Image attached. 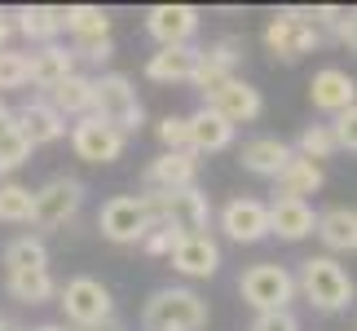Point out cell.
Returning a JSON list of instances; mask_svg holds the SVG:
<instances>
[{
    "label": "cell",
    "mask_w": 357,
    "mask_h": 331,
    "mask_svg": "<svg viewBox=\"0 0 357 331\" xmlns=\"http://www.w3.org/2000/svg\"><path fill=\"white\" fill-rule=\"evenodd\" d=\"M13 128H18L31 146H49V142H62L66 137V119L45 98H31V102H22L13 110Z\"/></svg>",
    "instance_id": "obj_18"
},
{
    "label": "cell",
    "mask_w": 357,
    "mask_h": 331,
    "mask_svg": "<svg viewBox=\"0 0 357 331\" xmlns=\"http://www.w3.org/2000/svg\"><path fill=\"white\" fill-rule=\"evenodd\" d=\"M331 137H335V150H349V155H357V106H349V110H340V115H335Z\"/></svg>",
    "instance_id": "obj_36"
},
{
    "label": "cell",
    "mask_w": 357,
    "mask_h": 331,
    "mask_svg": "<svg viewBox=\"0 0 357 331\" xmlns=\"http://www.w3.org/2000/svg\"><path fill=\"white\" fill-rule=\"evenodd\" d=\"M66 75H75V53L62 45H40L36 53H26V84H36V89H53V84H62Z\"/></svg>",
    "instance_id": "obj_19"
},
{
    "label": "cell",
    "mask_w": 357,
    "mask_h": 331,
    "mask_svg": "<svg viewBox=\"0 0 357 331\" xmlns=\"http://www.w3.org/2000/svg\"><path fill=\"white\" fill-rule=\"evenodd\" d=\"M31 331H71V327H62V323H40V327H31Z\"/></svg>",
    "instance_id": "obj_44"
},
{
    "label": "cell",
    "mask_w": 357,
    "mask_h": 331,
    "mask_svg": "<svg viewBox=\"0 0 357 331\" xmlns=\"http://www.w3.org/2000/svg\"><path fill=\"white\" fill-rule=\"evenodd\" d=\"M93 331H128V327H123V323H119V318H106V323H102V327H93Z\"/></svg>",
    "instance_id": "obj_43"
},
{
    "label": "cell",
    "mask_w": 357,
    "mask_h": 331,
    "mask_svg": "<svg viewBox=\"0 0 357 331\" xmlns=\"http://www.w3.org/2000/svg\"><path fill=\"white\" fill-rule=\"evenodd\" d=\"M9 89H26V53L0 49V93Z\"/></svg>",
    "instance_id": "obj_34"
},
{
    "label": "cell",
    "mask_w": 357,
    "mask_h": 331,
    "mask_svg": "<svg viewBox=\"0 0 357 331\" xmlns=\"http://www.w3.org/2000/svg\"><path fill=\"white\" fill-rule=\"evenodd\" d=\"M318 45H322V31L309 22V9H282V13H273V22L265 27V49L282 62H300Z\"/></svg>",
    "instance_id": "obj_7"
},
{
    "label": "cell",
    "mask_w": 357,
    "mask_h": 331,
    "mask_svg": "<svg viewBox=\"0 0 357 331\" xmlns=\"http://www.w3.org/2000/svg\"><path fill=\"white\" fill-rule=\"evenodd\" d=\"M322 182H326L322 163L291 155V163H287V168L273 177V199H305V195H318Z\"/></svg>",
    "instance_id": "obj_24"
},
{
    "label": "cell",
    "mask_w": 357,
    "mask_h": 331,
    "mask_svg": "<svg viewBox=\"0 0 357 331\" xmlns=\"http://www.w3.org/2000/svg\"><path fill=\"white\" fill-rule=\"evenodd\" d=\"M168 260H172L176 274H185V279H212V274L221 270V247H216L208 234H195V239L176 243V252Z\"/></svg>",
    "instance_id": "obj_21"
},
{
    "label": "cell",
    "mask_w": 357,
    "mask_h": 331,
    "mask_svg": "<svg viewBox=\"0 0 357 331\" xmlns=\"http://www.w3.org/2000/svg\"><path fill=\"white\" fill-rule=\"evenodd\" d=\"M185 133H190V150H195V155H212V150H225L234 142V124H225L208 106H199L195 115H185Z\"/></svg>",
    "instance_id": "obj_23"
},
{
    "label": "cell",
    "mask_w": 357,
    "mask_h": 331,
    "mask_svg": "<svg viewBox=\"0 0 357 331\" xmlns=\"http://www.w3.org/2000/svg\"><path fill=\"white\" fill-rule=\"evenodd\" d=\"M71 150L84 163H115L123 155V133H115V128H106L102 119L84 115V119L71 124Z\"/></svg>",
    "instance_id": "obj_10"
},
{
    "label": "cell",
    "mask_w": 357,
    "mask_h": 331,
    "mask_svg": "<svg viewBox=\"0 0 357 331\" xmlns=\"http://www.w3.org/2000/svg\"><path fill=\"white\" fill-rule=\"evenodd\" d=\"M62 31L71 45H89V40H111V13L98 5H66L62 9Z\"/></svg>",
    "instance_id": "obj_26"
},
{
    "label": "cell",
    "mask_w": 357,
    "mask_h": 331,
    "mask_svg": "<svg viewBox=\"0 0 357 331\" xmlns=\"http://www.w3.org/2000/svg\"><path fill=\"white\" fill-rule=\"evenodd\" d=\"M146 331H203L208 327V300L190 287H159L142 309Z\"/></svg>",
    "instance_id": "obj_3"
},
{
    "label": "cell",
    "mask_w": 357,
    "mask_h": 331,
    "mask_svg": "<svg viewBox=\"0 0 357 331\" xmlns=\"http://www.w3.org/2000/svg\"><path fill=\"white\" fill-rule=\"evenodd\" d=\"M309 102H313V110L340 115V110L357 106V80L349 71H340V66H322V71L309 80Z\"/></svg>",
    "instance_id": "obj_17"
},
{
    "label": "cell",
    "mask_w": 357,
    "mask_h": 331,
    "mask_svg": "<svg viewBox=\"0 0 357 331\" xmlns=\"http://www.w3.org/2000/svg\"><path fill=\"white\" fill-rule=\"evenodd\" d=\"M84 208V186L75 177H49L40 190H31V221L40 230H58L75 221Z\"/></svg>",
    "instance_id": "obj_8"
},
{
    "label": "cell",
    "mask_w": 357,
    "mask_h": 331,
    "mask_svg": "<svg viewBox=\"0 0 357 331\" xmlns=\"http://www.w3.org/2000/svg\"><path fill=\"white\" fill-rule=\"evenodd\" d=\"M0 331H22L18 323H9V318H0Z\"/></svg>",
    "instance_id": "obj_45"
},
{
    "label": "cell",
    "mask_w": 357,
    "mask_h": 331,
    "mask_svg": "<svg viewBox=\"0 0 357 331\" xmlns=\"http://www.w3.org/2000/svg\"><path fill=\"white\" fill-rule=\"evenodd\" d=\"M0 221H31V190L18 182L0 186Z\"/></svg>",
    "instance_id": "obj_32"
},
{
    "label": "cell",
    "mask_w": 357,
    "mask_h": 331,
    "mask_svg": "<svg viewBox=\"0 0 357 331\" xmlns=\"http://www.w3.org/2000/svg\"><path fill=\"white\" fill-rule=\"evenodd\" d=\"M176 243H181V234H176V230H168V226H150L146 239H142V252H146V256H172Z\"/></svg>",
    "instance_id": "obj_35"
},
{
    "label": "cell",
    "mask_w": 357,
    "mask_h": 331,
    "mask_svg": "<svg viewBox=\"0 0 357 331\" xmlns=\"http://www.w3.org/2000/svg\"><path fill=\"white\" fill-rule=\"evenodd\" d=\"M9 296L22 300V305H45V300L58 296V283H53L49 270H26V274H9Z\"/></svg>",
    "instance_id": "obj_30"
},
{
    "label": "cell",
    "mask_w": 357,
    "mask_h": 331,
    "mask_svg": "<svg viewBox=\"0 0 357 331\" xmlns=\"http://www.w3.org/2000/svg\"><path fill=\"white\" fill-rule=\"evenodd\" d=\"M53 110H58L62 119H84V115H93V80L89 75H66L62 84H53L49 89V98H45Z\"/></svg>",
    "instance_id": "obj_25"
},
{
    "label": "cell",
    "mask_w": 357,
    "mask_h": 331,
    "mask_svg": "<svg viewBox=\"0 0 357 331\" xmlns=\"http://www.w3.org/2000/svg\"><path fill=\"white\" fill-rule=\"evenodd\" d=\"M159 142L168 150H190V133H185V115H168L159 124Z\"/></svg>",
    "instance_id": "obj_37"
},
{
    "label": "cell",
    "mask_w": 357,
    "mask_h": 331,
    "mask_svg": "<svg viewBox=\"0 0 357 331\" xmlns=\"http://www.w3.org/2000/svg\"><path fill=\"white\" fill-rule=\"evenodd\" d=\"M252 331H300V318L291 309H278V314H256Z\"/></svg>",
    "instance_id": "obj_38"
},
{
    "label": "cell",
    "mask_w": 357,
    "mask_h": 331,
    "mask_svg": "<svg viewBox=\"0 0 357 331\" xmlns=\"http://www.w3.org/2000/svg\"><path fill=\"white\" fill-rule=\"evenodd\" d=\"M318 226V212L309 208V199H273L269 203V234H278L287 243L309 239Z\"/></svg>",
    "instance_id": "obj_20"
},
{
    "label": "cell",
    "mask_w": 357,
    "mask_h": 331,
    "mask_svg": "<svg viewBox=\"0 0 357 331\" xmlns=\"http://www.w3.org/2000/svg\"><path fill=\"white\" fill-rule=\"evenodd\" d=\"M199 62H203V49L199 45H172V49L150 53L146 75L155 80V84H195Z\"/></svg>",
    "instance_id": "obj_15"
},
{
    "label": "cell",
    "mask_w": 357,
    "mask_h": 331,
    "mask_svg": "<svg viewBox=\"0 0 357 331\" xmlns=\"http://www.w3.org/2000/svg\"><path fill=\"white\" fill-rule=\"evenodd\" d=\"M5 128H13V110L0 102V133H5Z\"/></svg>",
    "instance_id": "obj_42"
},
{
    "label": "cell",
    "mask_w": 357,
    "mask_h": 331,
    "mask_svg": "<svg viewBox=\"0 0 357 331\" xmlns=\"http://www.w3.org/2000/svg\"><path fill=\"white\" fill-rule=\"evenodd\" d=\"M31 159V142L18 133V128H5L0 133V172H13Z\"/></svg>",
    "instance_id": "obj_33"
},
{
    "label": "cell",
    "mask_w": 357,
    "mask_h": 331,
    "mask_svg": "<svg viewBox=\"0 0 357 331\" xmlns=\"http://www.w3.org/2000/svg\"><path fill=\"white\" fill-rule=\"evenodd\" d=\"M238 292H243V300H247L256 314L291 309V300H296V274L282 270V265H273V260H260V265L243 270Z\"/></svg>",
    "instance_id": "obj_5"
},
{
    "label": "cell",
    "mask_w": 357,
    "mask_h": 331,
    "mask_svg": "<svg viewBox=\"0 0 357 331\" xmlns=\"http://www.w3.org/2000/svg\"><path fill=\"white\" fill-rule=\"evenodd\" d=\"M13 27L31 40V45L40 49V45H58V36H62V9H53V5H26V9H18L13 13Z\"/></svg>",
    "instance_id": "obj_28"
},
{
    "label": "cell",
    "mask_w": 357,
    "mask_h": 331,
    "mask_svg": "<svg viewBox=\"0 0 357 331\" xmlns=\"http://www.w3.org/2000/svg\"><path fill=\"white\" fill-rule=\"evenodd\" d=\"M313 234L326 243V252H357V208H326Z\"/></svg>",
    "instance_id": "obj_27"
},
{
    "label": "cell",
    "mask_w": 357,
    "mask_h": 331,
    "mask_svg": "<svg viewBox=\"0 0 357 331\" xmlns=\"http://www.w3.org/2000/svg\"><path fill=\"white\" fill-rule=\"evenodd\" d=\"M195 182H199V155L195 150H163V155L150 159V168H146V190H159V195L185 190Z\"/></svg>",
    "instance_id": "obj_14"
},
{
    "label": "cell",
    "mask_w": 357,
    "mask_h": 331,
    "mask_svg": "<svg viewBox=\"0 0 357 331\" xmlns=\"http://www.w3.org/2000/svg\"><path fill=\"white\" fill-rule=\"evenodd\" d=\"M335 36H340V45H349V49L357 53V9H344V13H340Z\"/></svg>",
    "instance_id": "obj_40"
},
{
    "label": "cell",
    "mask_w": 357,
    "mask_h": 331,
    "mask_svg": "<svg viewBox=\"0 0 357 331\" xmlns=\"http://www.w3.org/2000/svg\"><path fill=\"white\" fill-rule=\"evenodd\" d=\"M146 31L159 40V49L195 45L199 36V9L195 5H155L146 13Z\"/></svg>",
    "instance_id": "obj_11"
},
{
    "label": "cell",
    "mask_w": 357,
    "mask_h": 331,
    "mask_svg": "<svg viewBox=\"0 0 357 331\" xmlns=\"http://www.w3.org/2000/svg\"><path fill=\"white\" fill-rule=\"evenodd\" d=\"M150 226H155V216H150V203L142 195H119L111 203H102L98 212V230L111 243H142Z\"/></svg>",
    "instance_id": "obj_9"
},
{
    "label": "cell",
    "mask_w": 357,
    "mask_h": 331,
    "mask_svg": "<svg viewBox=\"0 0 357 331\" xmlns=\"http://www.w3.org/2000/svg\"><path fill=\"white\" fill-rule=\"evenodd\" d=\"M62 309H66V323L71 331H93L102 327L106 318H115V300H111V287L79 274L62 287Z\"/></svg>",
    "instance_id": "obj_6"
},
{
    "label": "cell",
    "mask_w": 357,
    "mask_h": 331,
    "mask_svg": "<svg viewBox=\"0 0 357 331\" xmlns=\"http://www.w3.org/2000/svg\"><path fill=\"white\" fill-rule=\"evenodd\" d=\"M9 31H13V22H9V13H0V49H5V40H9Z\"/></svg>",
    "instance_id": "obj_41"
},
{
    "label": "cell",
    "mask_w": 357,
    "mask_h": 331,
    "mask_svg": "<svg viewBox=\"0 0 357 331\" xmlns=\"http://www.w3.org/2000/svg\"><path fill=\"white\" fill-rule=\"evenodd\" d=\"M75 58H89V62H111L115 58V40H89V45H71Z\"/></svg>",
    "instance_id": "obj_39"
},
{
    "label": "cell",
    "mask_w": 357,
    "mask_h": 331,
    "mask_svg": "<svg viewBox=\"0 0 357 331\" xmlns=\"http://www.w3.org/2000/svg\"><path fill=\"white\" fill-rule=\"evenodd\" d=\"M300 159H331L335 155V137H331V124H309L305 133H300V142L291 146Z\"/></svg>",
    "instance_id": "obj_31"
},
{
    "label": "cell",
    "mask_w": 357,
    "mask_h": 331,
    "mask_svg": "<svg viewBox=\"0 0 357 331\" xmlns=\"http://www.w3.org/2000/svg\"><path fill=\"white\" fill-rule=\"evenodd\" d=\"M150 203V216H155V226H168L176 230L181 239H195V234L208 230L212 221V203L203 195L199 186H185V190H168V195H159V190H146L142 195Z\"/></svg>",
    "instance_id": "obj_4"
},
{
    "label": "cell",
    "mask_w": 357,
    "mask_h": 331,
    "mask_svg": "<svg viewBox=\"0 0 357 331\" xmlns=\"http://www.w3.org/2000/svg\"><path fill=\"white\" fill-rule=\"evenodd\" d=\"M203 106L216 110V115H221L225 124H234V128H238V124H252L260 110H265V102H260V89H252V84H247V80H238V75L225 80V84L216 89L212 98H203Z\"/></svg>",
    "instance_id": "obj_13"
},
{
    "label": "cell",
    "mask_w": 357,
    "mask_h": 331,
    "mask_svg": "<svg viewBox=\"0 0 357 331\" xmlns=\"http://www.w3.org/2000/svg\"><path fill=\"white\" fill-rule=\"evenodd\" d=\"M5 270L9 274H26V270H49V247L40 234H18L5 243Z\"/></svg>",
    "instance_id": "obj_29"
},
{
    "label": "cell",
    "mask_w": 357,
    "mask_h": 331,
    "mask_svg": "<svg viewBox=\"0 0 357 331\" xmlns=\"http://www.w3.org/2000/svg\"><path fill=\"white\" fill-rule=\"evenodd\" d=\"M221 230H225V239H234V243H260L269 234V203H260V199H229L225 208H221Z\"/></svg>",
    "instance_id": "obj_12"
},
{
    "label": "cell",
    "mask_w": 357,
    "mask_h": 331,
    "mask_svg": "<svg viewBox=\"0 0 357 331\" xmlns=\"http://www.w3.org/2000/svg\"><path fill=\"white\" fill-rule=\"evenodd\" d=\"M291 155H296V150L287 146L282 137H252V142H243V150H238L243 168L256 172V177H269V182L291 163Z\"/></svg>",
    "instance_id": "obj_22"
},
{
    "label": "cell",
    "mask_w": 357,
    "mask_h": 331,
    "mask_svg": "<svg viewBox=\"0 0 357 331\" xmlns=\"http://www.w3.org/2000/svg\"><path fill=\"white\" fill-rule=\"evenodd\" d=\"M238 62H243V45H238V40H234V36L216 40L212 49H203V62H199L195 89L203 93V98H212V93L221 89L225 80H234V71H238Z\"/></svg>",
    "instance_id": "obj_16"
},
{
    "label": "cell",
    "mask_w": 357,
    "mask_h": 331,
    "mask_svg": "<svg viewBox=\"0 0 357 331\" xmlns=\"http://www.w3.org/2000/svg\"><path fill=\"white\" fill-rule=\"evenodd\" d=\"M296 292H305V300L322 314H340L353 305V279L349 270L340 265L335 256H309L300 260V274H296Z\"/></svg>",
    "instance_id": "obj_1"
},
{
    "label": "cell",
    "mask_w": 357,
    "mask_h": 331,
    "mask_svg": "<svg viewBox=\"0 0 357 331\" xmlns=\"http://www.w3.org/2000/svg\"><path fill=\"white\" fill-rule=\"evenodd\" d=\"M93 119H102L106 128H115L123 137L142 128L146 110H142V98H137L132 80L123 71H106V75L93 80Z\"/></svg>",
    "instance_id": "obj_2"
}]
</instances>
